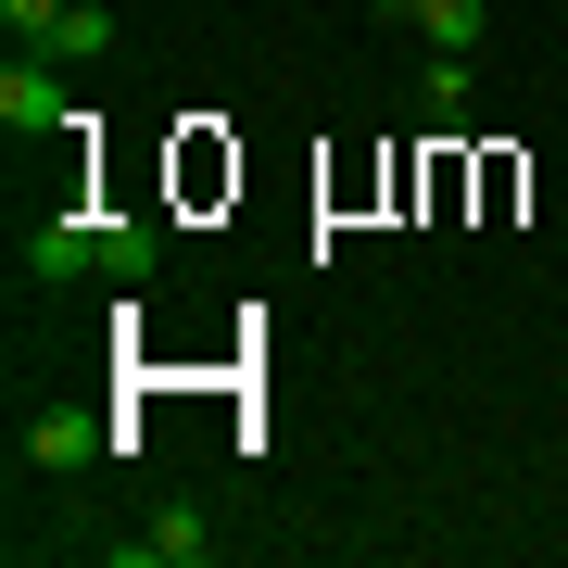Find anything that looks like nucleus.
<instances>
[{"instance_id":"nucleus-1","label":"nucleus","mask_w":568,"mask_h":568,"mask_svg":"<svg viewBox=\"0 0 568 568\" xmlns=\"http://www.w3.org/2000/svg\"><path fill=\"white\" fill-rule=\"evenodd\" d=\"M0 126H26V140L77 126V114H63V63H51V51H13V63H0Z\"/></svg>"},{"instance_id":"nucleus-2","label":"nucleus","mask_w":568,"mask_h":568,"mask_svg":"<svg viewBox=\"0 0 568 568\" xmlns=\"http://www.w3.org/2000/svg\"><path fill=\"white\" fill-rule=\"evenodd\" d=\"M102 443H114V429L89 417V405H39V417H26V467H39V480H77Z\"/></svg>"},{"instance_id":"nucleus-3","label":"nucleus","mask_w":568,"mask_h":568,"mask_svg":"<svg viewBox=\"0 0 568 568\" xmlns=\"http://www.w3.org/2000/svg\"><path fill=\"white\" fill-rule=\"evenodd\" d=\"M114 556H126V568H203V556H215V518H203V506H152Z\"/></svg>"},{"instance_id":"nucleus-4","label":"nucleus","mask_w":568,"mask_h":568,"mask_svg":"<svg viewBox=\"0 0 568 568\" xmlns=\"http://www.w3.org/2000/svg\"><path fill=\"white\" fill-rule=\"evenodd\" d=\"M89 265H102V215H39L26 227V278H89Z\"/></svg>"},{"instance_id":"nucleus-5","label":"nucleus","mask_w":568,"mask_h":568,"mask_svg":"<svg viewBox=\"0 0 568 568\" xmlns=\"http://www.w3.org/2000/svg\"><path fill=\"white\" fill-rule=\"evenodd\" d=\"M392 26H417L429 51H480V26H493V0H392Z\"/></svg>"},{"instance_id":"nucleus-6","label":"nucleus","mask_w":568,"mask_h":568,"mask_svg":"<svg viewBox=\"0 0 568 568\" xmlns=\"http://www.w3.org/2000/svg\"><path fill=\"white\" fill-rule=\"evenodd\" d=\"M152 265H164V227H140V215H102V278H126V291H140Z\"/></svg>"},{"instance_id":"nucleus-7","label":"nucleus","mask_w":568,"mask_h":568,"mask_svg":"<svg viewBox=\"0 0 568 568\" xmlns=\"http://www.w3.org/2000/svg\"><path fill=\"white\" fill-rule=\"evenodd\" d=\"M417 102H429V126H467V114H480V77H467V51H429V89H417Z\"/></svg>"},{"instance_id":"nucleus-8","label":"nucleus","mask_w":568,"mask_h":568,"mask_svg":"<svg viewBox=\"0 0 568 568\" xmlns=\"http://www.w3.org/2000/svg\"><path fill=\"white\" fill-rule=\"evenodd\" d=\"M114 51V13L102 0H63V26H51V63H102Z\"/></svg>"},{"instance_id":"nucleus-9","label":"nucleus","mask_w":568,"mask_h":568,"mask_svg":"<svg viewBox=\"0 0 568 568\" xmlns=\"http://www.w3.org/2000/svg\"><path fill=\"white\" fill-rule=\"evenodd\" d=\"M0 26H13L26 51H51V26H63V0H0Z\"/></svg>"}]
</instances>
